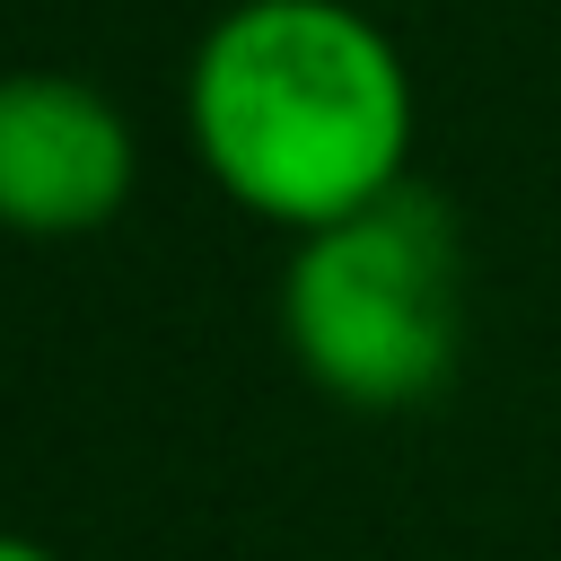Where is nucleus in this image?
Instances as JSON below:
<instances>
[{"mask_svg": "<svg viewBox=\"0 0 561 561\" xmlns=\"http://www.w3.org/2000/svg\"><path fill=\"white\" fill-rule=\"evenodd\" d=\"M0 561H61V552L35 543V535H18V526H0Z\"/></svg>", "mask_w": 561, "mask_h": 561, "instance_id": "obj_4", "label": "nucleus"}, {"mask_svg": "<svg viewBox=\"0 0 561 561\" xmlns=\"http://www.w3.org/2000/svg\"><path fill=\"white\" fill-rule=\"evenodd\" d=\"M184 131L210 184L316 237L412 184V70L351 0H237L202 26L184 70Z\"/></svg>", "mask_w": 561, "mask_h": 561, "instance_id": "obj_1", "label": "nucleus"}, {"mask_svg": "<svg viewBox=\"0 0 561 561\" xmlns=\"http://www.w3.org/2000/svg\"><path fill=\"white\" fill-rule=\"evenodd\" d=\"M140 184V140L96 79L0 70V228L96 237Z\"/></svg>", "mask_w": 561, "mask_h": 561, "instance_id": "obj_3", "label": "nucleus"}, {"mask_svg": "<svg viewBox=\"0 0 561 561\" xmlns=\"http://www.w3.org/2000/svg\"><path fill=\"white\" fill-rule=\"evenodd\" d=\"M280 342L342 412H412L465 351V237L430 184L316 228L280 263Z\"/></svg>", "mask_w": 561, "mask_h": 561, "instance_id": "obj_2", "label": "nucleus"}]
</instances>
